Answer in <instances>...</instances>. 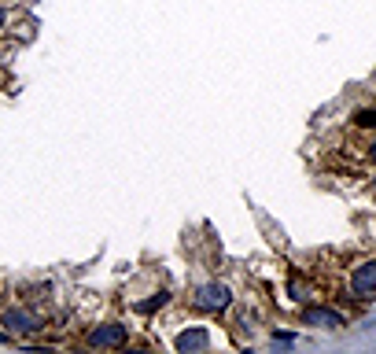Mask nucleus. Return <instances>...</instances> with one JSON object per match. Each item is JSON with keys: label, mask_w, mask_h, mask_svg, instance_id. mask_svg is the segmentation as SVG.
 I'll use <instances>...</instances> for the list:
<instances>
[{"label": "nucleus", "mask_w": 376, "mask_h": 354, "mask_svg": "<svg viewBox=\"0 0 376 354\" xmlns=\"http://www.w3.org/2000/svg\"><path fill=\"white\" fill-rule=\"evenodd\" d=\"M4 325L8 332H19V336H34V332L45 328V317L30 306H8L4 310Z\"/></svg>", "instance_id": "f257e3e1"}, {"label": "nucleus", "mask_w": 376, "mask_h": 354, "mask_svg": "<svg viewBox=\"0 0 376 354\" xmlns=\"http://www.w3.org/2000/svg\"><path fill=\"white\" fill-rule=\"evenodd\" d=\"M229 303H232V292H229L225 284H218V281L203 284L199 292H196V299H192V306L203 310V314H218V310H229Z\"/></svg>", "instance_id": "f03ea898"}, {"label": "nucleus", "mask_w": 376, "mask_h": 354, "mask_svg": "<svg viewBox=\"0 0 376 354\" xmlns=\"http://www.w3.org/2000/svg\"><path fill=\"white\" fill-rule=\"evenodd\" d=\"M303 325L332 332V328H347V317H343L336 306H303Z\"/></svg>", "instance_id": "7ed1b4c3"}, {"label": "nucleus", "mask_w": 376, "mask_h": 354, "mask_svg": "<svg viewBox=\"0 0 376 354\" xmlns=\"http://www.w3.org/2000/svg\"><path fill=\"white\" fill-rule=\"evenodd\" d=\"M373 292H376V259H365L362 266H354V273H350V295L369 299Z\"/></svg>", "instance_id": "20e7f679"}, {"label": "nucleus", "mask_w": 376, "mask_h": 354, "mask_svg": "<svg viewBox=\"0 0 376 354\" xmlns=\"http://www.w3.org/2000/svg\"><path fill=\"white\" fill-rule=\"evenodd\" d=\"M126 340H130L126 325H96L89 332V347H122Z\"/></svg>", "instance_id": "39448f33"}, {"label": "nucleus", "mask_w": 376, "mask_h": 354, "mask_svg": "<svg viewBox=\"0 0 376 354\" xmlns=\"http://www.w3.org/2000/svg\"><path fill=\"white\" fill-rule=\"evenodd\" d=\"M210 343V332L207 328H185L177 336V351H203Z\"/></svg>", "instance_id": "423d86ee"}, {"label": "nucleus", "mask_w": 376, "mask_h": 354, "mask_svg": "<svg viewBox=\"0 0 376 354\" xmlns=\"http://www.w3.org/2000/svg\"><path fill=\"white\" fill-rule=\"evenodd\" d=\"M166 303H170V292H155L152 299H137L133 310H137V314H155V310L166 306Z\"/></svg>", "instance_id": "0eeeda50"}, {"label": "nucleus", "mask_w": 376, "mask_h": 354, "mask_svg": "<svg viewBox=\"0 0 376 354\" xmlns=\"http://www.w3.org/2000/svg\"><path fill=\"white\" fill-rule=\"evenodd\" d=\"M350 118H354V126H362V130H376V107H358Z\"/></svg>", "instance_id": "6e6552de"}, {"label": "nucleus", "mask_w": 376, "mask_h": 354, "mask_svg": "<svg viewBox=\"0 0 376 354\" xmlns=\"http://www.w3.org/2000/svg\"><path fill=\"white\" fill-rule=\"evenodd\" d=\"M288 295H292L295 303H306V299H310V284H303L299 277H292V281H288Z\"/></svg>", "instance_id": "1a4fd4ad"}, {"label": "nucleus", "mask_w": 376, "mask_h": 354, "mask_svg": "<svg viewBox=\"0 0 376 354\" xmlns=\"http://www.w3.org/2000/svg\"><path fill=\"white\" fill-rule=\"evenodd\" d=\"M273 343H295V332H273Z\"/></svg>", "instance_id": "9d476101"}, {"label": "nucleus", "mask_w": 376, "mask_h": 354, "mask_svg": "<svg viewBox=\"0 0 376 354\" xmlns=\"http://www.w3.org/2000/svg\"><path fill=\"white\" fill-rule=\"evenodd\" d=\"M369 159H373V163H376V141L369 144Z\"/></svg>", "instance_id": "9b49d317"}, {"label": "nucleus", "mask_w": 376, "mask_h": 354, "mask_svg": "<svg viewBox=\"0 0 376 354\" xmlns=\"http://www.w3.org/2000/svg\"><path fill=\"white\" fill-rule=\"evenodd\" d=\"M4 23H8V12H0V30H4Z\"/></svg>", "instance_id": "f8f14e48"}, {"label": "nucleus", "mask_w": 376, "mask_h": 354, "mask_svg": "<svg viewBox=\"0 0 376 354\" xmlns=\"http://www.w3.org/2000/svg\"><path fill=\"white\" fill-rule=\"evenodd\" d=\"M0 343H8V332L4 328H0Z\"/></svg>", "instance_id": "ddd939ff"}, {"label": "nucleus", "mask_w": 376, "mask_h": 354, "mask_svg": "<svg viewBox=\"0 0 376 354\" xmlns=\"http://www.w3.org/2000/svg\"><path fill=\"white\" fill-rule=\"evenodd\" d=\"M373 196H376V181H373Z\"/></svg>", "instance_id": "4468645a"}]
</instances>
